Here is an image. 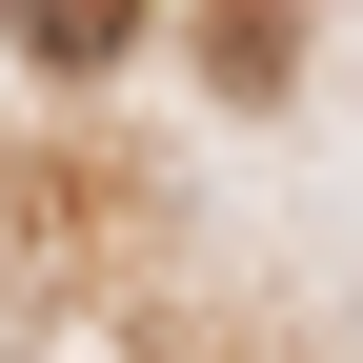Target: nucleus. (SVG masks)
Listing matches in <instances>:
<instances>
[{
  "mask_svg": "<svg viewBox=\"0 0 363 363\" xmlns=\"http://www.w3.org/2000/svg\"><path fill=\"white\" fill-rule=\"evenodd\" d=\"M202 61H222V81H283V61H303V0H202Z\"/></svg>",
  "mask_w": 363,
  "mask_h": 363,
  "instance_id": "obj_1",
  "label": "nucleus"
},
{
  "mask_svg": "<svg viewBox=\"0 0 363 363\" xmlns=\"http://www.w3.org/2000/svg\"><path fill=\"white\" fill-rule=\"evenodd\" d=\"M0 21H21L40 61H121V40H142V0H0Z\"/></svg>",
  "mask_w": 363,
  "mask_h": 363,
  "instance_id": "obj_2",
  "label": "nucleus"
}]
</instances>
